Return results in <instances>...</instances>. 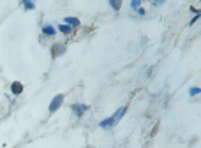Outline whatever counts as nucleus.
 <instances>
[{
  "label": "nucleus",
  "instance_id": "f257e3e1",
  "mask_svg": "<svg viewBox=\"0 0 201 148\" xmlns=\"http://www.w3.org/2000/svg\"><path fill=\"white\" fill-rule=\"evenodd\" d=\"M127 113V108L125 106H122V108H118V110L115 111L111 116H108V118H104V120H101L99 122V127L101 129H104V130H109V129H113L118 122H120L122 118H123V115Z\"/></svg>",
  "mask_w": 201,
  "mask_h": 148
},
{
  "label": "nucleus",
  "instance_id": "f03ea898",
  "mask_svg": "<svg viewBox=\"0 0 201 148\" xmlns=\"http://www.w3.org/2000/svg\"><path fill=\"white\" fill-rule=\"evenodd\" d=\"M88 110H90V106H88V104H83V102H74V104H71V111H72L78 118L83 116Z\"/></svg>",
  "mask_w": 201,
  "mask_h": 148
},
{
  "label": "nucleus",
  "instance_id": "7ed1b4c3",
  "mask_svg": "<svg viewBox=\"0 0 201 148\" xmlns=\"http://www.w3.org/2000/svg\"><path fill=\"white\" fill-rule=\"evenodd\" d=\"M62 102H64V93H57V95L51 99V102H50V108H48L50 113H55V111L60 110Z\"/></svg>",
  "mask_w": 201,
  "mask_h": 148
},
{
  "label": "nucleus",
  "instance_id": "20e7f679",
  "mask_svg": "<svg viewBox=\"0 0 201 148\" xmlns=\"http://www.w3.org/2000/svg\"><path fill=\"white\" fill-rule=\"evenodd\" d=\"M65 53V44H60V42H55L53 46H51V56L53 58H57V56H60Z\"/></svg>",
  "mask_w": 201,
  "mask_h": 148
},
{
  "label": "nucleus",
  "instance_id": "39448f33",
  "mask_svg": "<svg viewBox=\"0 0 201 148\" xmlns=\"http://www.w3.org/2000/svg\"><path fill=\"white\" fill-rule=\"evenodd\" d=\"M64 25H67V27H71V28H78L81 23L76 16H65V18H64Z\"/></svg>",
  "mask_w": 201,
  "mask_h": 148
},
{
  "label": "nucleus",
  "instance_id": "423d86ee",
  "mask_svg": "<svg viewBox=\"0 0 201 148\" xmlns=\"http://www.w3.org/2000/svg\"><path fill=\"white\" fill-rule=\"evenodd\" d=\"M42 34H44L46 37H55V36H57V28H55L53 25L46 23V25L42 27Z\"/></svg>",
  "mask_w": 201,
  "mask_h": 148
},
{
  "label": "nucleus",
  "instance_id": "0eeeda50",
  "mask_svg": "<svg viewBox=\"0 0 201 148\" xmlns=\"http://www.w3.org/2000/svg\"><path fill=\"white\" fill-rule=\"evenodd\" d=\"M55 28H57V32H60L64 36H71V34L74 32V28H71V27H67V25H64V23H60V25L55 27Z\"/></svg>",
  "mask_w": 201,
  "mask_h": 148
},
{
  "label": "nucleus",
  "instance_id": "6e6552de",
  "mask_svg": "<svg viewBox=\"0 0 201 148\" xmlns=\"http://www.w3.org/2000/svg\"><path fill=\"white\" fill-rule=\"evenodd\" d=\"M11 92H13V95H20L23 92V85H21L20 81H13L11 83Z\"/></svg>",
  "mask_w": 201,
  "mask_h": 148
},
{
  "label": "nucleus",
  "instance_id": "1a4fd4ad",
  "mask_svg": "<svg viewBox=\"0 0 201 148\" xmlns=\"http://www.w3.org/2000/svg\"><path fill=\"white\" fill-rule=\"evenodd\" d=\"M20 4H21V7H23L25 11H34V9H35V4L30 2V0H21Z\"/></svg>",
  "mask_w": 201,
  "mask_h": 148
},
{
  "label": "nucleus",
  "instance_id": "9d476101",
  "mask_svg": "<svg viewBox=\"0 0 201 148\" xmlns=\"http://www.w3.org/2000/svg\"><path fill=\"white\" fill-rule=\"evenodd\" d=\"M108 4H109V7H111L113 11H120V7H122V2H120V0H109Z\"/></svg>",
  "mask_w": 201,
  "mask_h": 148
},
{
  "label": "nucleus",
  "instance_id": "9b49d317",
  "mask_svg": "<svg viewBox=\"0 0 201 148\" xmlns=\"http://www.w3.org/2000/svg\"><path fill=\"white\" fill-rule=\"evenodd\" d=\"M200 93H201L200 87H191V88H189V95H191V97H198Z\"/></svg>",
  "mask_w": 201,
  "mask_h": 148
},
{
  "label": "nucleus",
  "instance_id": "f8f14e48",
  "mask_svg": "<svg viewBox=\"0 0 201 148\" xmlns=\"http://www.w3.org/2000/svg\"><path fill=\"white\" fill-rule=\"evenodd\" d=\"M141 7V0H132V2H131V9H132V11H136V9H140Z\"/></svg>",
  "mask_w": 201,
  "mask_h": 148
},
{
  "label": "nucleus",
  "instance_id": "ddd939ff",
  "mask_svg": "<svg viewBox=\"0 0 201 148\" xmlns=\"http://www.w3.org/2000/svg\"><path fill=\"white\" fill-rule=\"evenodd\" d=\"M200 18H201V13H198V14H194V18L191 19V23H189V25H194V23H196V21H198Z\"/></svg>",
  "mask_w": 201,
  "mask_h": 148
},
{
  "label": "nucleus",
  "instance_id": "4468645a",
  "mask_svg": "<svg viewBox=\"0 0 201 148\" xmlns=\"http://www.w3.org/2000/svg\"><path fill=\"white\" fill-rule=\"evenodd\" d=\"M136 14H138V16H145V14H146V11H145L143 7H140V9H136Z\"/></svg>",
  "mask_w": 201,
  "mask_h": 148
},
{
  "label": "nucleus",
  "instance_id": "2eb2a0df",
  "mask_svg": "<svg viewBox=\"0 0 201 148\" xmlns=\"http://www.w3.org/2000/svg\"><path fill=\"white\" fill-rule=\"evenodd\" d=\"M162 4H164L162 0H155V2H154V5H155V7H159V5H162Z\"/></svg>",
  "mask_w": 201,
  "mask_h": 148
}]
</instances>
